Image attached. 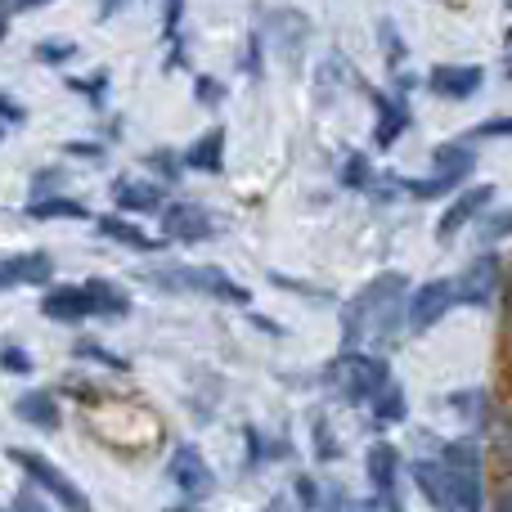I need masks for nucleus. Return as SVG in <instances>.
Returning a JSON list of instances; mask_svg holds the SVG:
<instances>
[{
    "instance_id": "bb28decb",
    "label": "nucleus",
    "mask_w": 512,
    "mask_h": 512,
    "mask_svg": "<svg viewBox=\"0 0 512 512\" xmlns=\"http://www.w3.org/2000/svg\"><path fill=\"white\" fill-rule=\"evenodd\" d=\"M77 355H86V360H99V364H108V369H126V360H122V355L104 351V346H95V342H77Z\"/></svg>"
},
{
    "instance_id": "cd10ccee",
    "label": "nucleus",
    "mask_w": 512,
    "mask_h": 512,
    "mask_svg": "<svg viewBox=\"0 0 512 512\" xmlns=\"http://www.w3.org/2000/svg\"><path fill=\"white\" fill-rule=\"evenodd\" d=\"M0 369L5 373H27L32 369V360H27L23 346H5V351H0Z\"/></svg>"
},
{
    "instance_id": "f03ea898",
    "label": "nucleus",
    "mask_w": 512,
    "mask_h": 512,
    "mask_svg": "<svg viewBox=\"0 0 512 512\" xmlns=\"http://www.w3.org/2000/svg\"><path fill=\"white\" fill-rule=\"evenodd\" d=\"M149 279H153V283H162V288L203 292V297L230 301V306H248V301H252V292L243 288L239 279H230L225 270H216V265H171V270H153Z\"/></svg>"
},
{
    "instance_id": "58836bf2",
    "label": "nucleus",
    "mask_w": 512,
    "mask_h": 512,
    "mask_svg": "<svg viewBox=\"0 0 512 512\" xmlns=\"http://www.w3.org/2000/svg\"><path fill=\"white\" fill-rule=\"evenodd\" d=\"M9 18H14V5L0 0V41H5V32H9Z\"/></svg>"
},
{
    "instance_id": "ddd939ff",
    "label": "nucleus",
    "mask_w": 512,
    "mask_h": 512,
    "mask_svg": "<svg viewBox=\"0 0 512 512\" xmlns=\"http://www.w3.org/2000/svg\"><path fill=\"white\" fill-rule=\"evenodd\" d=\"M409 126V104L400 95H378V126H373V144L391 149Z\"/></svg>"
},
{
    "instance_id": "f8f14e48",
    "label": "nucleus",
    "mask_w": 512,
    "mask_h": 512,
    "mask_svg": "<svg viewBox=\"0 0 512 512\" xmlns=\"http://www.w3.org/2000/svg\"><path fill=\"white\" fill-rule=\"evenodd\" d=\"M490 198H495V189H490V185H472V189H463V194L450 203V212H445L441 221H436V239H454V234H459L463 225L477 221V216L486 212Z\"/></svg>"
},
{
    "instance_id": "4468645a",
    "label": "nucleus",
    "mask_w": 512,
    "mask_h": 512,
    "mask_svg": "<svg viewBox=\"0 0 512 512\" xmlns=\"http://www.w3.org/2000/svg\"><path fill=\"white\" fill-rule=\"evenodd\" d=\"M41 310L50 319H59V324H72V319H86V315H95V306H90V297H86V288H50L41 297Z\"/></svg>"
},
{
    "instance_id": "20e7f679",
    "label": "nucleus",
    "mask_w": 512,
    "mask_h": 512,
    "mask_svg": "<svg viewBox=\"0 0 512 512\" xmlns=\"http://www.w3.org/2000/svg\"><path fill=\"white\" fill-rule=\"evenodd\" d=\"M445 481H450L454 508L463 512H481V454L472 441H454L445 445Z\"/></svg>"
},
{
    "instance_id": "412c9836",
    "label": "nucleus",
    "mask_w": 512,
    "mask_h": 512,
    "mask_svg": "<svg viewBox=\"0 0 512 512\" xmlns=\"http://www.w3.org/2000/svg\"><path fill=\"white\" fill-rule=\"evenodd\" d=\"M396 468H400L396 445H387V441L373 445L369 450V481H373L378 495H391V486H396Z\"/></svg>"
},
{
    "instance_id": "a211bd4d",
    "label": "nucleus",
    "mask_w": 512,
    "mask_h": 512,
    "mask_svg": "<svg viewBox=\"0 0 512 512\" xmlns=\"http://www.w3.org/2000/svg\"><path fill=\"white\" fill-rule=\"evenodd\" d=\"M14 414L23 418V423L41 427V432H54V427H59V405H54L50 391H27V396H18Z\"/></svg>"
},
{
    "instance_id": "39448f33",
    "label": "nucleus",
    "mask_w": 512,
    "mask_h": 512,
    "mask_svg": "<svg viewBox=\"0 0 512 512\" xmlns=\"http://www.w3.org/2000/svg\"><path fill=\"white\" fill-rule=\"evenodd\" d=\"M472 167H477V153H472L468 144H441V149H436V171L427 180H405V194L441 198V194H450V189H459L463 180L472 176Z\"/></svg>"
},
{
    "instance_id": "f704fd0d",
    "label": "nucleus",
    "mask_w": 512,
    "mask_h": 512,
    "mask_svg": "<svg viewBox=\"0 0 512 512\" xmlns=\"http://www.w3.org/2000/svg\"><path fill=\"white\" fill-rule=\"evenodd\" d=\"M0 117H5V122H23V104H14L9 95H0Z\"/></svg>"
},
{
    "instance_id": "7c9ffc66",
    "label": "nucleus",
    "mask_w": 512,
    "mask_h": 512,
    "mask_svg": "<svg viewBox=\"0 0 512 512\" xmlns=\"http://www.w3.org/2000/svg\"><path fill=\"white\" fill-rule=\"evenodd\" d=\"M59 185H63L59 171H41V176H36V198H32V203H45V198H54L50 189H59Z\"/></svg>"
},
{
    "instance_id": "6e6552de",
    "label": "nucleus",
    "mask_w": 512,
    "mask_h": 512,
    "mask_svg": "<svg viewBox=\"0 0 512 512\" xmlns=\"http://www.w3.org/2000/svg\"><path fill=\"white\" fill-rule=\"evenodd\" d=\"M499 288V256L495 252H481L468 270L454 279V301H468V306H486Z\"/></svg>"
},
{
    "instance_id": "aec40b11",
    "label": "nucleus",
    "mask_w": 512,
    "mask_h": 512,
    "mask_svg": "<svg viewBox=\"0 0 512 512\" xmlns=\"http://www.w3.org/2000/svg\"><path fill=\"white\" fill-rule=\"evenodd\" d=\"M5 270H9V279H14V288L18 283H50L54 261L45 252H18L5 261Z\"/></svg>"
},
{
    "instance_id": "1a4fd4ad",
    "label": "nucleus",
    "mask_w": 512,
    "mask_h": 512,
    "mask_svg": "<svg viewBox=\"0 0 512 512\" xmlns=\"http://www.w3.org/2000/svg\"><path fill=\"white\" fill-rule=\"evenodd\" d=\"M261 18H265V27H270L265 41H270L288 63H297V50L306 45V36H310V18L297 14V9H265Z\"/></svg>"
},
{
    "instance_id": "79ce46f5",
    "label": "nucleus",
    "mask_w": 512,
    "mask_h": 512,
    "mask_svg": "<svg viewBox=\"0 0 512 512\" xmlns=\"http://www.w3.org/2000/svg\"><path fill=\"white\" fill-rule=\"evenodd\" d=\"M5 288H14V279H9V270H5V261H0V292Z\"/></svg>"
},
{
    "instance_id": "c03bdc74",
    "label": "nucleus",
    "mask_w": 512,
    "mask_h": 512,
    "mask_svg": "<svg viewBox=\"0 0 512 512\" xmlns=\"http://www.w3.org/2000/svg\"><path fill=\"white\" fill-rule=\"evenodd\" d=\"M508 77H512V59H508Z\"/></svg>"
},
{
    "instance_id": "473e14b6",
    "label": "nucleus",
    "mask_w": 512,
    "mask_h": 512,
    "mask_svg": "<svg viewBox=\"0 0 512 512\" xmlns=\"http://www.w3.org/2000/svg\"><path fill=\"white\" fill-rule=\"evenodd\" d=\"M504 234H512V212L495 216V221H486V239H504Z\"/></svg>"
},
{
    "instance_id": "4c0bfd02",
    "label": "nucleus",
    "mask_w": 512,
    "mask_h": 512,
    "mask_svg": "<svg viewBox=\"0 0 512 512\" xmlns=\"http://www.w3.org/2000/svg\"><path fill=\"white\" fill-rule=\"evenodd\" d=\"M198 95H203L207 104H216V99H221V86H216V81H198Z\"/></svg>"
},
{
    "instance_id": "a878e982",
    "label": "nucleus",
    "mask_w": 512,
    "mask_h": 512,
    "mask_svg": "<svg viewBox=\"0 0 512 512\" xmlns=\"http://www.w3.org/2000/svg\"><path fill=\"white\" fill-rule=\"evenodd\" d=\"M369 180H373L369 158H364V153H351V158H346V167H342V185L346 189H364Z\"/></svg>"
},
{
    "instance_id": "dca6fc26",
    "label": "nucleus",
    "mask_w": 512,
    "mask_h": 512,
    "mask_svg": "<svg viewBox=\"0 0 512 512\" xmlns=\"http://www.w3.org/2000/svg\"><path fill=\"white\" fill-rule=\"evenodd\" d=\"M414 486L423 490V499H427V504H432L436 512H454V495H450V481H445V468H441V463L418 459V463H414Z\"/></svg>"
},
{
    "instance_id": "c9c22d12",
    "label": "nucleus",
    "mask_w": 512,
    "mask_h": 512,
    "mask_svg": "<svg viewBox=\"0 0 512 512\" xmlns=\"http://www.w3.org/2000/svg\"><path fill=\"white\" fill-rule=\"evenodd\" d=\"M477 135H512V117H504V122H486V126H477Z\"/></svg>"
},
{
    "instance_id": "f3484780",
    "label": "nucleus",
    "mask_w": 512,
    "mask_h": 512,
    "mask_svg": "<svg viewBox=\"0 0 512 512\" xmlns=\"http://www.w3.org/2000/svg\"><path fill=\"white\" fill-rule=\"evenodd\" d=\"M113 203L126 212H158L162 207V189L153 180H117L113 185Z\"/></svg>"
},
{
    "instance_id": "c756f323",
    "label": "nucleus",
    "mask_w": 512,
    "mask_h": 512,
    "mask_svg": "<svg viewBox=\"0 0 512 512\" xmlns=\"http://www.w3.org/2000/svg\"><path fill=\"white\" fill-rule=\"evenodd\" d=\"M297 499H301V508L306 512H319L324 504H319V486L310 477H297Z\"/></svg>"
},
{
    "instance_id": "9b49d317",
    "label": "nucleus",
    "mask_w": 512,
    "mask_h": 512,
    "mask_svg": "<svg viewBox=\"0 0 512 512\" xmlns=\"http://www.w3.org/2000/svg\"><path fill=\"white\" fill-rule=\"evenodd\" d=\"M450 306H454V283L450 279L423 283V288H414V301H409V328H414V333H427Z\"/></svg>"
},
{
    "instance_id": "f257e3e1",
    "label": "nucleus",
    "mask_w": 512,
    "mask_h": 512,
    "mask_svg": "<svg viewBox=\"0 0 512 512\" xmlns=\"http://www.w3.org/2000/svg\"><path fill=\"white\" fill-rule=\"evenodd\" d=\"M400 297H405V274H378V279L346 306L342 342L360 346L364 337H373V342H391V324H396V315H400Z\"/></svg>"
},
{
    "instance_id": "c85d7f7f",
    "label": "nucleus",
    "mask_w": 512,
    "mask_h": 512,
    "mask_svg": "<svg viewBox=\"0 0 512 512\" xmlns=\"http://www.w3.org/2000/svg\"><path fill=\"white\" fill-rule=\"evenodd\" d=\"M36 59L41 63H63V59H72V45L68 41H41L36 45Z\"/></svg>"
},
{
    "instance_id": "9d476101",
    "label": "nucleus",
    "mask_w": 512,
    "mask_h": 512,
    "mask_svg": "<svg viewBox=\"0 0 512 512\" xmlns=\"http://www.w3.org/2000/svg\"><path fill=\"white\" fill-rule=\"evenodd\" d=\"M162 239L171 243H203L212 239V216L198 203H171L162 212Z\"/></svg>"
},
{
    "instance_id": "4be33fe9",
    "label": "nucleus",
    "mask_w": 512,
    "mask_h": 512,
    "mask_svg": "<svg viewBox=\"0 0 512 512\" xmlns=\"http://www.w3.org/2000/svg\"><path fill=\"white\" fill-rule=\"evenodd\" d=\"M99 230H104L108 239H117V243H126V248H135V252H153V248H158V239H153V234H144L140 225L122 221V216H99Z\"/></svg>"
},
{
    "instance_id": "0eeeda50",
    "label": "nucleus",
    "mask_w": 512,
    "mask_h": 512,
    "mask_svg": "<svg viewBox=\"0 0 512 512\" xmlns=\"http://www.w3.org/2000/svg\"><path fill=\"white\" fill-rule=\"evenodd\" d=\"M167 477L176 481V490L185 499H207L216 490V477H212V468H207V459L194 450V445H180L176 454H171V468H167Z\"/></svg>"
},
{
    "instance_id": "72a5a7b5",
    "label": "nucleus",
    "mask_w": 512,
    "mask_h": 512,
    "mask_svg": "<svg viewBox=\"0 0 512 512\" xmlns=\"http://www.w3.org/2000/svg\"><path fill=\"white\" fill-rule=\"evenodd\" d=\"M68 153H77V158H90V162L104 158V149H99V144H86V140H72V144H68Z\"/></svg>"
},
{
    "instance_id": "37998d69",
    "label": "nucleus",
    "mask_w": 512,
    "mask_h": 512,
    "mask_svg": "<svg viewBox=\"0 0 512 512\" xmlns=\"http://www.w3.org/2000/svg\"><path fill=\"white\" fill-rule=\"evenodd\" d=\"M265 512H292V508H288V499H274V504L265 508Z\"/></svg>"
},
{
    "instance_id": "7ed1b4c3",
    "label": "nucleus",
    "mask_w": 512,
    "mask_h": 512,
    "mask_svg": "<svg viewBox=\"0 0 512 512\" xmlns=\"http://www.w3.org/2000/svg\"><path fill=\"white\" fill-rule=\"evenodd\" d=\"M328 382H333L346 400H373L382 387H387V360L360 355V351H342L333 364H328Z\"/></svg>"
},
{
    "instance_id": "ea45409f",
    "label": "nucleus",
    "mask_w": 512,
    "mask_h": 512,
    "mask_svg": "<svg viewBox=\"0 0 512 512\" xmlns=\"http://www.w3.org/2000/svg\"><path fill=\"white\" fill-rule=\"evenodd\" d=\"M14 512H45V508L36 504L32 495H18V499H14Z\"/></svg>"
},
{
    "instance_id": "393cba45",
    "label": "nucleus",
    "mask_w": 512,
    "mask_h": 512,
    "mask_svg": "<svg viewBox=\"0 0 512 512\" xmlns=\"http://www.w3.org/2000/svg\"><path fill=\"white\" fill-rule=\"evenodd\" d=\"M373 414H378L382 423H396V418L405 414V396H400V387H391V382H387V387L373 396Z\"/></svg>"
},
{
    "instance_id": "2eb2a0df",
    "label": "nucleus",
    "mask_w": 512,
    "mask_h": 512,
    "mask_svg": "<svg viewBox=\"0 0 512 512\" xmlns=\"http://www.w3.org/2000/svg\"><path fill=\"white\" fill-rule=\"evenodd\" d=\"M481 86V68H472V63H445V68L432 72V90L445 99H468L477 95Z\"/></svg>"
},
{
    "instance_id": "2f4dec72",
    "label": "nucleus",
    "mask_w": 512,
    "mask_h": 512,
    "mask_svg": "<svg viewBox=\"0 0 512 512\" xmlns=\"http://www.w3.org/2000/svg\"><path fill=\"white\" fill-rule=\"evenodd\" d=\"M149 167H153V171H162L167 180H176V167H180V162L171 158V153H149Z\"/></svg>"
},
{
    "instance_id": "6ab92c4d",
    "label": "nucleus",
    "mask_w": 512,
    "mask_h": 512,
    "mask_svg": "<svg viewBox=\"0 0 512 512\" xmlns=\"http://www.w3.org/2000/svg\"><path fill=\"white\" fill-rule=\"evenodd\" d=\"M185 162L194 171H221L225 167V131H221V126H212L207 135H198V140L189 144Z\"/></svg>"
},
{
    "instance_id": "b1692460",
    "label": "nucleus",
    "mask_w": 512,
    "mask_h": 512,
    "mask_svg": "<svg viewBox=\"0 0 512 512\" xmlns=\"http://www.w3.org/2000/svg\"><path fill=\"white\" fill-rule=\"evenodd\" d=\"M27 216H32V221H54V216H59V221H90V212L81 203H72V198H45V203H32Z\"/></svg>"
},
{
    "instance_id": "423d86ee",
    "label": "nucleus",
    "mask_w": 512,
    "mask_h": 512,
    "mask_svg": "<svg viewBox=\"0 0 512 512\" xmlns=\"http://www.w3.org/2000/svg\"><path fill=\"white\" fill-rule=\"evenodd\" d=\"M9 463H14V468H23L27 477H32L41 490H50V495H54V504H63L68 512H90V499L81 495V490L72 486V481L63 477V472L54 468L50 459H41V454H32V450H18V445H14V450H9Z\"/></svg>"
},
{
    "instance_id": "e433bc0d",
    "label": "nucleus",
    "mask_w": 512,
    "mask_h": 512,
    "mask_svg": "<svg viewBox=\"0 0 512 512\" xmlns=\"http://www.w3.org/2000/svg\"><path fill=\"white\" fill-rule=\"evenodd\" d=\"M499 459H504L508 468H512V427H504V432H499Z\"/></svg>"
},
{
    "instance_id": "a19ab883",
    "label": "nucleus",
    "mask_w": 512,
    "mask_h": 512,
    "mask_svg": "<svg viewBox=\"0 0 512 512\" xmlns=\"http://www.w3.org/2000/svg\"><path fill=\"white\" fill-rule=\"evenodd\" d=\"M495 512H512V490H508V495H499V504H495Z\"/></svg>"
},
{
    "instance_id": "5701e85b",
    "label": "nucleus",
    "mask_w": 512,
    "mask_h": 512,
    "mask_svg": "<svg viewBox=\"0 0 512 512\" xmlns=\"http://www.w3.org/2000/svg\"><path fill=\"white\" fill-rule=\"evenodd\" d=\"M86 288V297H90V306H95V315H126V292L122 288H113L108 279H90V283H81Z\"/></svg>"
}]
</instances>
